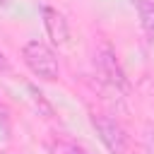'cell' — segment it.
Masks as SVG:
<instances>
[{"label":"cell","instance_id":"cell-4","mask_svg":"<svg viewBox=\"0 0 154 154\" xmlns=\"http://www.w3.org/2000/svg\"><path fill=\"white\" fill-rule=\"evenodd\" d=\"M41 19H43V29H46L48 38L55 46H65L67 38H70V26H67L65 14L55 7H51V5H43L41 7Z\"/></svg>","mask_w":154,"mask_h":154},{"label":"cell","instance_id":"cell-1","mask_svg":"<svg viewBox=\"0 0 154 154\" xmlns=\"http://www.w3.org/2000/svg\"><path fill=\"white\" fill-rule=\"evenodd\" d=\"M22 60L38 79L55 82L60 77V65H58V58H55L53 48L48 43L38 41V38H31L22 46Z\"/></svg>","mask_w":154,"mask_h":154},{"label":"cell","instance_id":"cell-7","mask_svg":"<svg viewBox=\"0 0 154 154\" xmlns=\"http://www.w3.org/2000/svg\"><path fill=\"white\" fill-rule=\"evenodd\" d=\"M26 91H29V96H31V101H34V108L38 111V116H43V118H51L53 116V106L43 99V94L41 91H36V87H26Z\"/></svg>","mask_w":154,"mask_h":154},{"label":"cell","instance_id":"cell-5","mask_svg":"<svg viewBox=\"0 0 154 154\" xmlns=\"http://www.w3.org/2000/svg\"><path fill=\"white\" fill-rule=\"evenodd\" d=\"M51 144H53V152H55V154H89L79 142H75L72 137L60 135V132H53Z\"/></svg>","mask_w":154,"mask_h":154},{"label":"cell","instance_id":"cell-3","mask_svg":"<svg viewBox=\"0 0 154 154\" xmlns=\"http://www.w3.org/2000/svg\"><path fill=\"white\" fill-rule=\"evenodd\" d=\"M91 128L96 130V135H99V140H101V144L108 149V154H125L128 152V147H130V137H128V132H125V128L118 123V120H113L111 116H106V113H91Z\"/></svg>","mask_w":154,"mask_h":154},{"label":"cell","instance_id":"cell-11","mask_svg":"<svg viewBox=\"0 0 154 154\" xmlns=\"http://www.w3.org/2000/svg\"><path fill=\"white\" fill-rule=\"evenodd\" d=\"M0 154H2V152H0Z\"/></svg>","mask_w":154,"mask_h":154},{"label":"cell","instance_id":"cell-10","mask_svg":"<svg viewBox=\"0 0 154 154\" xmlns=\"http://www.w3.org/2000/svg\"><path fill=\"white\" fill-rule=\"evenodd\" d=\"M10 2H12V0H0V5H2V7H7Z\"/></svg>","mask_w":154,"mask_h":154},{"label":"cell","instance_id":"cell-6","mask_svg":"<svg viewBox=\"0 0 154 154\" xmlns=\"http://www.w3.org/2000/svg\"><path fill=\"white\" fill-rule=\"evenodd\" d=\"M137 14L144 34L154 38V0H137Z\"/></svg>","mask_w":154,"mask_h":154},{"label":"cell","instance_id":"cell-2","mask_svg":"<svg viewBox=\"0 0 154 154\" xmlns=\"http://www.w3.org/2000/svg\"><path fill=\"white\" fill-rule=\"evenodd\" d=\"M94 67H96V75L101 77V82H106L111 89L120 91V94H128L130 91V79L116 55V51L108 46V43H101L94 53Z\"/></svg>","mask_w":154,"mask_h":154},{"label":"cell","instance_id":"cell-8","mask_svg":"<svg viewBox=\"0 0 154 154\" xmlns=\"http://www.w3.org/2000/svg\"><path fill=\"white\" fill-rule=\"evenodd\" d=\"M142 149L144 154H154V120L144 123L142 128Z\"/></svg>","mask_w":154,"mask_h":154},{"label":"cell","instance_id":"cell-9","mask_svg":"<svg viewBox=\"0 0 154 154\" xmlns=\"http://www.w3.org/2000/svg\"><path fill=\"white\" fill-rule=\"evenodd\" d=\"M2 70H7V58H5V53L0 51V72Z\"/></svg>","mask_w":154,"mask_h":154}]
</instances>
